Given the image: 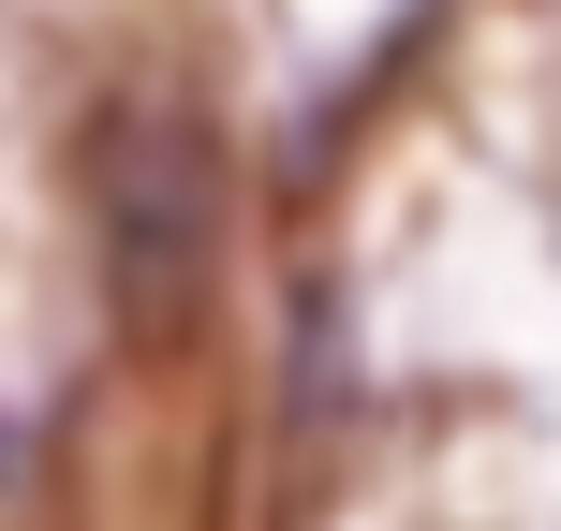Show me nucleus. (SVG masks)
<instances>
[{"label": "nucleus", "instance_id": "nucleus-1", "mask_svg": "<svg viewBox=\"0 0 561 531\" xmlns=\"http://www.w3.org/2000/svg\"><path fill=\"white\" fill-rule=\"evenodd\" d=\"M75 236H89L104 339L134 369H193L222 325V252H237L222 104L178 74H104L75 118Z\"/></svg>", "mask_w": 561, "mask_h": 531}]
</instances>
